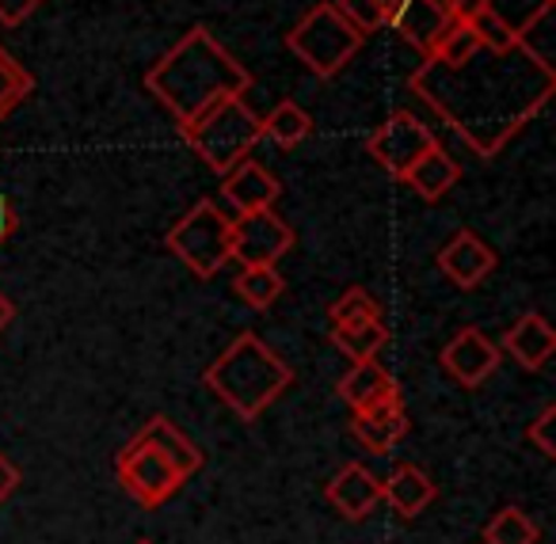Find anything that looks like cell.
I'll list each match as a JSON object with an SVG mask.
<instances>
[{
  "label": "cell",
  "instance_id": "obj_1",
  "mask_svg": "<svg viewBox=\"0 0 556 544\" xmlns=\"http://www.w3.org/2000/svg\"><path fill=\"white\" fill-rule=\"evenodd\" d=\"M146 88L176 115V123L199 118L210 103L225 96H244L252 88L248 69L214 42L206 27H191L153 69L146 73Z\"/></svg>",
  "mask_w": 556,
  "mask_h": 544
},
{
  "label": "cell",
  "instance_id": "obj_2",
  "mask_svg": "<svg viewBox=\"0 0 556 544\" xmlns=\"http://www.w3.org/2000/svg\"><path fill=\"white\" fill-rule=\"evenodd\" d=\"M202 384L222 404H229L240 419L252 422L294 384V369L278 358L260 336L240 331L222 351V358L202 374Z\"/></svg>",
  "mask_w": 556,
  "mask_h": 544
},
{
  "label": "cell",
  "instance_id": "obj_3",
  "mask_svg": "<svg viewBox=\"0 0 556 544\" xmlns=\"http://www.w3.org/2000/svg\"><path fill=\"white\" fill-rule=\"evenodd\" d=\"M179 138H184L217 176H225V172L237 168L240 161H248L255 141L263 138V123L244 103V96H225V100L210 103L199 118L179 126Z\"/></svg>",
  "mask_w": 556,
  "mask_h": 544
},
{
  "label": "cell",
  "instance_id": "obj_4",
  "mask_svg": "<svg viewBox=\"0 0 556 544\" xmlns=\"http://www.w3.org/2000/svg\"><path fill=\"white\" fill-rule=\"evenodd\" d=\"M363 39L336 4H313L287 35V47L302 58V65L320 80H332L351 58L363 50Z\"/></svg>",
  "mask_w": 556,
  "mask_h": 544
},
{
  "label": "cell",
  "instance_id": "obj_5",
  "mask_svg": "<svg viewBox=\"0 0 556 544\" xmlns=\"http://www.w3.org/2000/svg\"><path fill=\"white\" fill-rule=\"evenodd\" d=\"M229 217L222 214L214 199H199L164 237V248L191 270L194 278H214L222 275V267L232 260L229 244Z\"/></svg>",
  "mask_w": 556,
  "mask_h": 544
},
{
  "label": "cell",
  "instance_id": "obj_6",
  "mask_svg": "<svg viewBox=\"0 0 556 544\" xmlns=\"http://www.w3.org/2000/svg\"><path fill=\"white\" fill-rule=\"evenodd\" d=\"M115 476H118V483H123L126 495H130L134 503H141V506L168 503V498L187 483L184 476L176 472V465L164 457V453H156L153 445L138 442V438L118 450Z\"/></svg>",
  "mask_w": 556,
  "mask_h": 544
},
{
  "label": "cell",
  "instance_id": "obj_7",
  "mask_svg": "<svg viewBox=\"0 0 556 544\" xmlns=\"http://www.w3.org/2000/svg\"><path fill=\"white\" fill-rule=\"evenodd\" d=\"M229 244L232 260L240 267H260V263H278L294 248V229L270 210H252V214H237L229 225Z\"/></svg>",
  "mask_w": 556,
  "mask_h": 544
},
{
  "label": "cell",
  "instance_id": "obj_8",
  "mask_svg": "<svg viewBox=\"0 0 556 544\" xmlns=\"http://www.w3.org/2000/svg\"><path fill=\"white\" fill-rule=\"evenodd\" d=\"M431 146H434V134L427 130V123H419L416 115H408V111L389 115L386 123L370 134L374 161L396 179H404V172H408Z\"/></svg>",
  "mask_w": 556,
  "mask_h": 544
},
{
  "label": "cell",
  "instance_id": "obj_9",
  "mask_svg": "<svg viewBox=\"0 0 556 544\" xmlns=\"http://www.w3.org/2000/svg\"><path fill=\"white\" fill-rule=\"evenodd\" d=\"M439 362L462 389H480V384L500 369L503 351L480 328H462V331H454V339H450L446 346H442Z\"/></svg>",
  "mask_w": 556,
  "mask_h": 544
},
{
  "label": "cell",
  "instance_id": "obj_10",
  "mask_svg": "<svg viewBox=\"0 0 556 544\" xmlns=\"http://www.w3.org/2000/svg\"><path fill=\"white\" fill-rule=\"evenodd\" d=\"M408 427H412V422H408V412H404L401 392L374 400L370 407H358V412L351 415V434L358 438V445H363V450L378 453V457L393 453L396 442H404Z\"/></svg>",
  "mask_w": 556,
  "mask_h": 544
},
{
  "label": "cell",
  "instance_id": "obj_11",
  "mask_svg": "<svg viewBox=\"0 0 556 544\" xmlns=\"http://www.w3.org/2000/svg\"><path fill=\"white\" fill-rule=\"evenodd\" d=\"M500 255L484 237H477L472 229H462L442 244L439 252V270L457 286V290H477L488 275L495 270Z\"/></svg>",
  "mask_w": 556,
  "mask_h": 544
},
{
  "label": "cell",
  "instance_id": "obj_12",
  "mask_svg": "<svg viewBox=\"0 0 556 544\" xmlns=\"http://www.w3.org/2000/svg\"><path fill=\"white\" fill-rule=\"evenodd\" d=\"M328 503L348 521H366L381 503V480L358 460H348L340 472L328 480Z\"/></svg>",
  "mask_w": 556,
  "mask_h": 544
},
{
  "label": "cell",
  "instance_id": "obj_13",
  "mask_svg": "<svg viewBox=\"0 0 556 544\" xmlns=\"http://www.w3.org/2000/svg\"><path fill=\"white\" fill-rule=\"evenodd\" d=\"M450 20L454 16H450L446 0H396V12L389 20V27L427 58L434 50V42H439V35L446 31Z\"/></svg>",
  "mask_w": 556,
  "mask_h": 544
},
{
  "label": "cell",
  "instance_id": "obj_14",
  "mask_svg": "<svg viewBox=\"0 0 556 544\" xmlns=\"http://www.w3.org/2000/svg\"><path fill=\"white\" fill-rule=\"evenodd\" d=\"M222 194L237 214H252V210H270L282 194V184L263 168L260 161H240L237 168L225 172V184H222Z\"/></svg>",
  "mask_w": 556,
  "mask_h": 544
},
{
  "label": "cell",
  "instance_id": "obj_15",
  "mask_svg": "<svg viewBox=\"0 0 556 544\" xmlns=\"http://www.w3.org/2000/svg\"><path fill=\"white\" fill-rule=\"evenodd\" d=\"M503 351L518 362L522 369L538 374L556 351V331L548 328V320L541 313H522L507 331H503Z\"/></svg>",
  "mask_w": 556,
  "mask_h": 544
},
{
  "label": "cell",
  "instance_id": "obj_16",
  "mask_svg": "<svg viewBox=\"0 0 556 544\" xmlns=\"http://www.w3.org/2000/svg\"><path fill=\"white\" fill-rule=\"evenodd\" d=\"M434 498H439V488H434V480L419 465H396L389 472V480H381V503L393 506L404 521L424 514Z\"/></svg>",
  "mask_w": 556,
  "mask_h": 544
},
{
  "label": "cell",
  "instance_id": "obj_17",
  "mask_svg": "<svg viewBox=\"0 0 556 544\" xmlns=\"http://www.w3.org/2000/svg\"><path fill=\"white\" fill-rule=\"evenodd\" d=\"M138 442H146V445H153L156 453H164V457L176 465V472L184 476V480H191V476L202 468V450L176 427V422L164 419V415H153V419L141 427Z\"/></svg>",
  "mask_w": 556,
  "mask_h": 544
},
{
  "label": "cell",
  "instance_id": "obj_18",
  "mask_svg": "<svg viewBox=\"0 0 556 544\" xmlns=\"http://www.w3.org/2000/svg\"><path fill=\"white\" fill-rule=\"evenodd\" d=\"M457 176H462L457 161L439 146V141H434V146L427 149V153L419 156L408 172H404V184H408L424 202H439V199H446V194H450V187L457 184Z\"/></svg>",
  "mask_w": 556,
  "mask_h": 544
},
{
  "label": "cell",
  "instance_id": "obj_19",
  "mask_svg": "<svg viewBox=\"0 0 556 544\" xmlns=\"http://www.w3.org/2000/svg\"><path fill=\"white\" fill-rule=\"evenodd\" d=\"M393 392H396V377L389 374L378 358L355 362V366H351L348 374H343V381H340V396H343V404H348L351 412H358V407H370L374 400L393 396Z\"/></svg>",
  "mask_w": 556,
  "mask_h": 544
},
{
  "label": "cell",
  "instance_id": "obj_20",
  "mask_svg": "<svg viewBox=\"0 0 556 544\" xmlns=\"http://www.w3.org/2000/svg\"><path fill=\"white\" fill-rule=\"evenodd\" d=\"M237 298L252 308H270L282 293H287V278L278 270V263H260V267H240L237 282H232Z\"/></svg>",
  "mask_w": 556,
  "mask_h": 544
},
{
  "label": "cell",
  "instance_id": "obj_21",
  "mask_svg": "<svg viewBox=\"0 0 556 544\" xmlns=\"http://www.w3.org/2000/svg\"><path fill=\"white\" fill-rule=\"evenodd\" d=\"M260 123H263V138L275 141L278 149H298L313 134V115L305 107H298L294 100L275 103L270 115L260 118Z\"/></svg>",
  "mask_w": 556,
  "mask_h": 544
},
{
  "label": "cell",
  "instance_id": "obj_22",
  "mask_svg": "<svg viewBox=\"0 0 556 544\" xmlns=\"http://www.w3.org/2000/svg\"><path fill=\"white\" fill-rule=\"evenodd\" d=\"M541 526L522 510V506H503L495 510V518L484 521L480 544H538Z\"/></svg>",
  "mask_w": 556,
  "mask_h": 544
},
{
  "label": "cell",
  "instance_id": "obj_23",
  "mask_svg": "<svg viewBox=\"0 0 556 544\" xmlns=\"http://www.w3.org/2000/svg\"><path fill=\"white\" fill-rule=\"evenodd\" d=\"M332 343L340 346L351 362L378 358V354L389 346V328H386V320L343 324V328H332Z\"/></svg>",
  "mask_w": 556,
  "mask_h": 544
},
{
  "label": "cell",
  "instance_id": "obj_24",
  "mask_svg": "<svg viewBox=\"0 0 556 544\" xmlns=\"http://www.w3.org/2000/svg\"><path fill=\"white\" fill-rule=\"evenodd\" d=\"M484 9L492 12L503 27H510L518 39H526V31H530L541 16H548L553 0H484Z\"/></svg>",
  "mask_w": 556,
  "mask_h": 544
},
{
  "label": "cell",
  "instance_id": "obj_25",
  "mask_svg": "<svg viewBox=\"0 0 556 544\" xmlns=\"http://www.w3.org/2000/svg\"><path fill=\"white\" fill-rule=\"evenodd\" d=\"M363 320H381V301L374 298L370 290H363V286H351L343 298L332 301L328 324H332V328H343V324H363Z\"/></svg>",
  "mask_w": 556,
  "mask_h": 544
},
{
  "label": "cell",
  "instance_id": "obj_26",
  "mask_svg": "<svg viewBox=\"0 0 556 544\" xmlns=\"http://www.w3.org/2000/svg\"><path fill=\"white\" fill-rule=\"evenodd\" d=\"M336 9L340 16L355 27L358 35H370V31H381L389 27L396 12V0H336Z\"/></svg>",
  "mask_w": 556,
  "mask_h": 544
},
{
  "label": "cell",
  "instance_id": "obj_27",
  "mask_svg": "<svg viewBox=\"0 0 556 544\" xmlns=\"http://www.w3.org/2000/svg\"><path fill=\"white\" fill-rule=\"evenodd\" d=\"M31 92V73L0 47V123L24 103V96Z\"/></svg>",
  "mask_w": 556,
  "mask_h": 544
},
{
  "label": "cell",
  "instance_id": "obj_28",
  "mask_svg": "<svg viewBox=\"0 0 556 544\" xmlns=\"http://www.w3.org/2000/svg\"><path fill=\"white\" fill-rule=\"evenodd\" d=\"M553 427H556V404H545L541 407V415L530 422V430H526V442L538 445L541 457L553 460L556 457V442H553Z\"/></svg>",
  "mask_w": 556,
  "mask_h": 544
},
{
  "label": "cell",
  "instance_id": "obj_29",
  "mask_svg": "<svg viewBox=\"0 0 556 544\" xmlns=\"http://www.w3.org/2000/svg\"><path fill=\"white\" fill-rule=\"evenodd\" d=\"M42 0H0V24L20 27L31 12H39Z\"/></svg>",
  "mask_w": 556,
  "mask_h": 544
},
{
  "label": "cell",
  "instance_id": "obj_30",
  "mask_svg": "<svg viewBox=\"0 0 556 544\" xmlns=\"http://www.w3.org/2000/svg\"><path fill=\"white\" fill-rule=\"evenodd\" d=\"M16 229H20V214L12 210V202L0 194V244H9V240L16 237Z\"/></svg>",
  "mask_w": 556,
  "mask_h": 544
},
{
  "label": "cell",
  "instance_id": "obj_31",
  "mask_svg": "<svg viewBox=\"0 0 556 544\" xmlns=\"http://www.w3.org/2000/svg\"><path fill=\"white\" fill-rule=\"evenodd\" d=\"M16 488H20V468L0 453V503H4Z\"/></svg>",
  "mask_w": 556,
  "mask_h": 544
},
{
  "label": "cell",
  "instance_id": "obj_32",
  "mask_svg": "<svg viewBox=\"0 0 556 544\" xmlns=\"http://www.w3.org/2000/svg\"><path fill=\"white\" fill-rule=\"evenodd\" d=\"M12 316H16V308H12V301L4 298V293H0V331L9 328V324H12Z\"/></svg>",
  "mask_w": 556,
  "mask_h": 544
},
{
  "label": "cell",
  "instance_id": "obj_33",
  "mask_svg": "<svg viewBox=\"0 0 556 544\" xmlns=\"http://www.w3.org/2000/svg\"><path fill=\"white\" fill-rule=\"evenodd\" d=\"M138 544H153V541H138Z\"/></svg>",
  "mask_w": 556,
  "mask_h": 544
}]
</instances>
